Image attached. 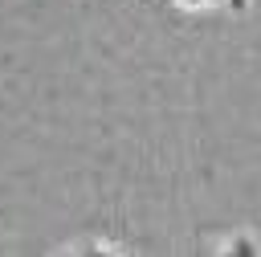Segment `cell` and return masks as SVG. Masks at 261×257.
Masks as SVG:
<instances>
[{"label": "cell", "mask_w": 261, "mask_h": 257, "mask_svg": "<svg viewBox=\"0 0 261 257\" xmlns=\"http://www.w3.org/2000/svg\"><path fill=\"white\" fill-rule=\"evenodd\" d=\"M232 257H257L253 241H249V237H237V241H232Z\"/></svg>", "instance_id": "obj_1"}]
</instances>
